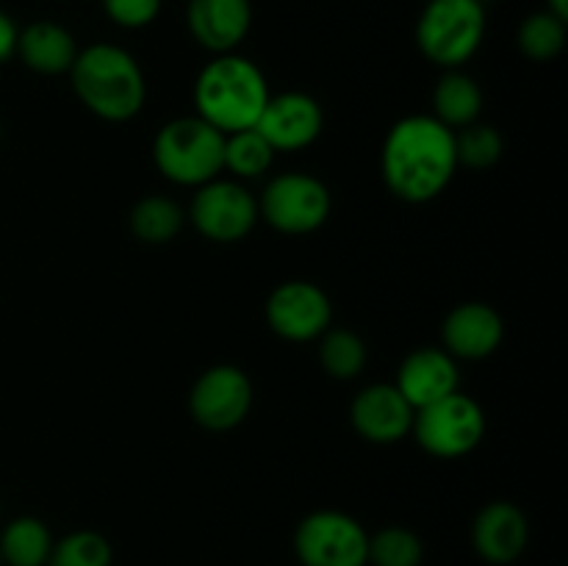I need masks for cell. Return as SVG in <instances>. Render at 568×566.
<instances>
[{
  "instance_id": "cell-1",
  "label": "cell",
  "mask_w": 568,
  "mask_h": 566,
  "mask_svg": "<svg viewBox=\"0 0 568 566\" xmlns=\"http://www.w3.org/2000/svg\"><path fill=\"white\" fill-rule=\"evenodd\" d=\"M458 170L455 131L433 114H410L394 122L383 142L381 172L388 192L405 203H430Z\"/></svg>"
},
{
  "instance_id": "cell-2",
  "label": "cell",
  "mask_w": 568,
  "mask_h": 566,
  "mask_svg": "<svg viewBox=\"0 0 568 566\" xmlns=\"http://www.w3.org/2000/svg\"><path fill=\"white\" fill-rule=\"evenodd\" d=\"M72 92L94 117L125 122L142 111L148 83L139 61L120 44L98 42L78 50L70 67Z\"/></svg>"
},
{
  "instance_id": "cell-3",
  "label": "cell",
  "mask_w": 568,
  "mask_h": 566,
  "mask_svg": "<svg viewBox=\"0 0 568 566\" xmlns=\"http://www.w3.org/2000/svg\"><path fill=\"white\" fill-rule=\"evenodd\" d=\"M270 100V87L255 61L239 53L214 55L194 81L197 117L227 133L255 128L261 111Z\"/></svg>"
},
{
  "instance_id": "cell-4",
  "label": "cell",
  "mask_w": 568,
  "mask_h": 566,
  "mask_svg": "<svg viewBox=\"0 0 568 566\" xmlns=\"http://www.w3.org/2000/svg\"><path fill=\"white\" fill-rule=\"evenodd\" d=\"M153 161L166 181L203 186L225 170V133L197 114L178 117L155 133Z\"/></svg>"
},
{
  "instance_id": "cell-5",
  "label": "cell",
  "mask_w": 568,
  "mask_h": 566,
  "mask_svg": "<svg viewBox=\"0 0 568 566\" xmlns=\"http://www.w3.org/2000/svg\"><path fill=\"white\" fill-rule=\"evenodd\" d=\"M486 9L480 0H430L416 22L422 55L444 70H458L480 50Z\"/></svg>"
},
{
  "instance_id": "cell-6",
  "label": "cell",
  "mask_w": 568,
  "mask_h": 566,
  "mask_svg": "<svg viewBox=\"0 0 568 566\" xmlns=\"http://www.w3.org/2000/svg\"><path fill=\"white\" fill-rule=\"evenodd\" d=\"M410 431L425 453L436 458H460L486 436V414L475 400L453 392L416 411Z\"/></svg>"
},
{
  "instance_id": "cell-7",
  "label": "cell",
  "mask_w": 568,
  "mask_h": 566,
  "mask_svg": "<svg viewBox=\"0 0 568 566\" xmlns=\"http://www.w3.org/2000/svg\"><path fill=\"white\" fill-rule=\"evenodd\" d=\"M294 553L303 566H366L369 533L342 511H314L297 525Z\"/></svg>"
},
{
  "instance_id": "cell-8",
  "label": "cell",
  "mask_w": 568,
  "mask_h": 566,
  "mask_svg": "<svg viewBox=\"0 0 568 566\" xmlns=\"http://www.w3.org/2000/svg\"><path fill=\"white\" fill-rule=\"evenodd\" d=\"M258 214L288 236L311 233L331 216V189L308 172H283L266 183Z\"/></svg>"
},
{
  "instance_id": "cell-9",
  "label": "cell",
  "mask_w": 568,
  "mask_h": 566,
  "mask_svg": "<svg viewBox=\"0 0 568 566\" xmlns=\"http://www.w3.org/2000/svg\"><path fill=\"white\" fill-rule=\"evenodd\" d=\"M189 216L205 239L231 244L247 236L255 228L258 200L244 183L214 178V181L197 186L192 205H189Z\"/></svg>"
},
{
  "instance_id": "cell-10",
  "label": "cell",
  "mask_w": 568,
  "mask_h": 566,
  "mask_svg": "<svg viewBox=\"0 0 568 566\" xmlns=\"http://www.w3.org/2000/svg\"><path fill=\"white\" fill-rule=\"evenodd\" d=\"M253 408V383L239 366L216 364L194 381L189 392L192 420L205 431H233Z\"/></svg>"
},
{
  "instance_id": "cell-11",
  "label": "cell",
  "mask_w": 568,
  "mask_h": 566,
  "mask_svg": "<svg viewBox=\"0 0 568 566\" xmlns=\"http://www.w3.org/2000/svg\"><path fill=\"white\" fill-rule=\"evenodd\" d=\"M333 305L325 289L311 281H286L266 300V322L288 342H311L331 327Z\"/></svg>"
},
{
  "instance_id": "cell-12",
  "label": "cell",
  "mask_w": 568,
  "mask_h": 566,
  "mask_svg": "<svg viewBox=\"0 0 568 566\" xmlns=\"http://www.w3.org/2000/svg\"><path fill=\"white\" fill-rule=\"evenodd\" d=\"M255 128L275 153L277 150L294 153L320 139L322 128H325V111H322L320 100L305 92L270 94Z\"/></svg>"
},
{
  "instance_id": "cell-13",
  "label": "cell",
  "mask_w": 568,
  "mask_h": 566,
  "mask_svg": "<svg viewBox=\"0 0 568 566\" xmlns=\"http://www.w3.org/2000/svg\"><path fill=\"white\" fill-rule=\"evenodd\" d=\"M414 405L399 394L394 383H375L355 394L349 405L353 427L372 444H394L414 427Z\"/></svg>"
},
{
  "instance_id": "cell-14",
  "label": "cell",
  "mask_w": 568,
  "mask_h": 566,
  "mask_svg": "<svg viewBox=\"0 0 568 566\" xmlns=\"http://www.w3.org/2000/svg\"><path fill=\"white\" fill-rule=\"evenodd\" d=\"M186 26L200 48L214 55L233 53L253 26L250 0H189Z\"/></svg>"
},
{
  "instance_id": "cell-15",
  "label": "cell",
  "mask_w": 568,
  "mask_h": 566,
  "mask_svg": "<svg viewBox=\"0 0 568 566\" xmlns=\"http://www.w3.org/2000/svg\"><path fill=\"white\" fill-rule=\"evenodd\" d=\"M530 542V522L519 505L508 499L488 503L471 525V544L475 553L488 564H514Z\"/></svg>"
},
{
  "instance_id": "cell-16",
  "label": "cell",
  "mask_w": 568,
  "mask_h": 566,
  "mask_svg": "<svg viewBox=\"0 0 568 566\" xmlns=\"http://www.w3.org/2000/svg\"><path fill=\"white\" fill-rule=\"evenodd\" d=\"M444 350L453 358L480 361L488 358L503 344L505 322L499 311L488 303H464L449 311L444 320Z\"/></svg>"
},
{
  "instance_id": "cell-17",
  "label": "cell",
  "mask_w": 568,
  "mask_h": 566,
  "mask_svg": "<svg viewBox=\"0 0 568 566\" xmlns=\"http://www.w3.org/2000/svg\"><path fill=\"white\" fill-rule=\"evenodd\" d=\"M455 361L458 358H453L447 350H414V353L403 361V366H399V375L394 386H397L399 394L414 405V411L425 408V405L458 392L460 377Z\"/></svg>"
},
{
  "instance_id": "cell-18",
  "label": "cell",
  "mask_w": 568,
  "mask_h": 566,
  "mask_svg": "<svg viewBox=\"0 0 568 566\" xmlns=\"http://www.w3.org/2000/svg\"><path fill=\"white\" fill-rule=\"evenodd\" d=\"M17 55L28 70L39 72V75H61V72H70L78 55V44L61 22L37 20L20 31Z\"/></svg>"
},
{
  "instance_id": "cell-19",
  "label": "cell",
  "mask_w": 568,
  "mask_h": 566,
  "mask_svg": "<svg viewBox=\"0 0 568 566\" xmlns=\"http://www.w3.org/2000/svg\"><path fill=\"white\" fill-rule=\"evenodd\" d=\"M483 109V92L471 75L460 70H447L442 81L433 89V117L438 122L458 131V128L471 125L477 122Z\"/></svg>"
},
{
  "instance_id": "cell-20",
  "label": "cell",
  "mask_w": 568,
  "mask_h": 566,
  "mask_svg": "<svg viewBox=\"0 0 568 566\" xmlns=\"http://www.w3.org/2000/svg\"><path fill=\"white\" fill-rule=\"evenodd\" d=\"M53 536L37 516H17L0 533V558L6 566H48Z\"/></svg>"
},
{
  "instance_id": "cell-21",
  "label": "cell",
  "mask_w": 568,
  "mask_h": 566,
  "mask_svg": "<svg viewBox=\"0 0 568 566\" xmlns=\"http://www.w3.org/2000/svg\"><path fill=\"white\" fill-rule=\"evenodd\" d=\"M183 211L164 194H148L131 211V231L144 244H166L181 233Z\"/></svg>"
},
{
  "instance_id": "cell-22",
  "label": "cell",
  "mask_w": 568,
  "mask_h": 566,
  "mask_svg": "<svg viewBox=\"0 0 568 566\" xmlns=\"http://www.w3.org/2000/svg\"><path fill=\"white\" fill-rule=\"evenodd\" d=\"M320 361L325 372L336 381H353L366 366V344L364 338L347 327H333L322 333Z\"/></svg>"
},
{
  "instance_id": "cell-23",
  "label": "cell",
  "mask_w": 568,
  "mask_h": 566,
  "mask_svg": "<svg viewBox=\"0 0 568 566\" xmlns=\"http://www.w3.org/2000/svg\"><path fill=\"white\" fill-rule=\"evenodd\" d=\"M275 161V150L258 133V128L227 133L225 137V170L236 175V181L261 178Z\"/></svg>"
},
{
  "instance_id": "cell-24",
  "label": "cell",
  "mask_w": 568,
  "mask_h": 566,
  "mask_svg": "<svg viewBox=\"0 0 568 566\" xmlns=\"http://www.w3.org/2000/svg\"><path fill=\"white\" fill-rule=\"evenodd\" d=\"M519 50L532 61H552L566 48V22L549 11H536L527 17L516 33Z\"/></svg>"
},
{
  "instance_id": "cell-25",
  "label": "cell",
  "mask_w": 568,
  "mask_h": 566,
  "mask_svg": "<svg viewBox=\"0 0 568 566\" xmlns=\"http://www.w3.org/2000/svg\"><path fill=\"white\" fill-rule=\"evenodd\" d=\"M111 560L114 553L103 533L75 530L53 544L48 566H111Z\"/></svg>"
},
{
  "instance_id": "cell-26",
  "label": "cell",
  "mask_w": 568,
  "mask_h": 566,
  "mask_svg": "<svg viewBox=\"0 0 568 566\" xmlns=\"http://www.w3.org/2000/svg\"><path fill=\"white\" fill-rule=\"evenodd\" d=\"M425 558L419 536L408 527H383L369 536L372 566H419Z\"/></svg>"
},
{
  "instance_id": "cell-27",
  "label": "cell",
  "mask_w": 568,
  "mask_h": 566,
  "mask_svg": "<svg viewBox=\"0 0 568 566\" xmlns=\"http://www.w3.org/2000/svg\"><path fill=\"white\" fill-rule=\"evenodd\" d=\"M503 133L486 122H471V125L455 131V153L458 164L471 166V170H488L503 159Z\"/></svg>"
},
{
  "instance_id": "cell-28",
  "label": "cell",
  "mask_w": 568,
  "mask_h": 566,
  "mask_svg": "<svg viewBox=\"0 0 568 566\" xmlns=\"http://www.w3.org/2000/svg\"><path fill=\"white\" fill-rule=\"evenodd\" d=\"M100 6L120 28L150 26L161 11V0H100Z\"/></svg>"
},
{
  "instance_id": "cell-29",
  "label": "cell",
  "mask_w": 568,
  "mask_h": 566,
  "mask_svg": "<svg viewBox=\"0 0 568 566\" xmlns=\"http://www.w3.org/2000/svg\"><path fill=\"white\" fill-rule=\"evenodd\" d=\"M17 39H20V28L6 11H0V64L17 53Z\"/></svg>"
},
{
  "instance_id": "cell-30",
  "label": "cell",
  "mask_w": 568,
  "mask_h": 566,
  "mask_svg": "<svg viewBox=\"0 0 568 566\" xmlns=\"http://www.w3.org/2000/svg\"><path fill=\"white\" fill-rule=\"evenodd\" d=\"M547 11L555 14L558 20H568V0H547Z\"/></svg>"
},
{
  "instance_id": "cell-31",
  "label": "cell",
  "mask_w": 568,
  "mask_h": 566,
  "mask_svg": "<svg viewBox=\"0 0 568 566\" xmlns=\"http://www.w3.org/2000/svg\"><path fill=\"white\" fill-rule=\"evenodd\" d=\"M0 137H3V128H0Z\"/></svg>"
},
{
  "instance_id": "cell-32",
  "label": "cell",
  "mask_w": 568,
  "mask_h": 566,
  "mask_svg": "<svg viewBox=\"0 0 568 566\" xmlns=\"http://www.w3.org/2000/svg\"><path fill=\"white\" fill-rule=\"evenodd\" d=\"M0 566H3V558H0Z\"/></svg>"
}]
</instances>
